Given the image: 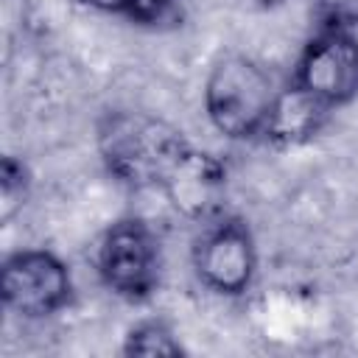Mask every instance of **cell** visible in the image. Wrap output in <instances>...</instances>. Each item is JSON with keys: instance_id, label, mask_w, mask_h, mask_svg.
<instances>
[{"instance_id": "obj_1", "label": "cell", "mask_w": 358, "mask_h": 358, "mask_svg": "<svg viewBox=\"0 0 358 358\" xmlns=\"http://www.w3.org/2000/svg\"><path fill=\"white\" fill-rule=\"evenodd\" d=\"M95 143L106 171L129 187H159L168 168L190 145L173 123L131 109L106 112L98 120Z\"/></svg>"}, {"instance_id": "obj_2", "label": "cell", "mask_w": 358, "mask_h": 358, "mask_svg": "<svg viewBox=\"0 0 358 358\" xmlns=\"http://www.w3.org/2000/svg\"><path fill=\"white\" fill-rule=\"evenodd\" d=\"M274 84L268 73L243 53L221 56L204 81V112L215 131L229 140H252L263 134L271 103Z\"/></svg>"}, {"instance_id": "obj_3", "label": "cell", "mask_w": 358, "mask_h": 358, "mask_svg": "<svg viewBox=\"0 0 358 358\" xmlns=\"http://www.w3.org/2000/svg\"><path fill=\"white\" fill-rule=\"evenodd\" d=\"M193 271L204 288L221 296H241L257 274V246L252 227L241 215H215L201 224L190 249Z\"/></svg>"}, {"instance_id": "obj_4", "label": "cell", "mask_w": 358, "mask_h": 358, "mask_svg": "<svg viewBox=\"0 0 358 358\" xmlns=\"http://www.w3.org/2000/svg\"><path fill=\"white\" fill-rule=\"evenodd\" d=\"M101 282L126 302H143L159 282V238L137 215L117 218L95 255Z\"/></svg>"}, {"instance_id": "obj_5", "label": "cell", "mask_w": 358, "mask_h": 358, "mask_svg": "<svg viewBox=\"0 0 358 358\" xmlns=\"http://www.w3.org/2000/svg\"><path fill=\"white\" fill-rule=\"evenodd\" d=\"M0 294L22 319H45L70 305L73 277L67 263L48 249H22L3 260Z\"/></svg>"}, {"instance_id": "obj_6", "label": "cell", "mask_w": 358, "mask_h": 358, "mask_svg": "<svg viewBox=\"0 0 358 358\" xmlns=\"http://www.w3.org/2000/svg\"><path fill=\"white\" fill-rule=\"evenodd\" d=\"M294 84L305 87L327 106L358 98V39L344 28H322L299 53Z\"/></svg>"}, {"instance_id": "obj_7", "label": "cell", "mask_w": 358, "mask_h": 358, "mask_svg": "<svg viewBox=\"0 0 358 358\" xmlns=\"http://www.w3.org/2000/svg\"><path fill=\"white\" fill-rule=\"evenodd\" d=\"M159 190L176 213L204 224L224 213L227 204V168L218 157L187 145L159 182Z\"/></svg>"}, {"instance_id": "obj_8", "label": "cell", "mask_w": 358, "mask_h": 358, "mask_svg": "<svg viewBox=\"0 0 358 358\" xmlns=\"http://www.w3.org/2000/svg\"><path fill=\"white\" fill-rule=\"evenodd\" d=\"M330 112L333 106H327L322 98L291 81L285 90L274 95L263 137L274 145H302L324 129Z\"/></svg>"}, {"instance_id": "obj_9", "label": "cell", "mask_w": 358, "mask_h": 358, "mask_svg": "<svg viewBox=\"0 0 358 358\" xmlns=\"http://www.w3.org/2000/svg\"><path fill=\"white\" fill-rule=\"evenodd\" d=\"M120 352L123 355H182L185 347L179 344V338L168 322L143 319L126 330Z\"/></svg>"}, {"instance_id": "obj_10", "label": "cell", "mask_w": 358, "mask_h": 358, "mask_svg": "<svg viewBox=\"0 0 358 358\" xmlns=\"http://www.w3.org/2000/svg\"><path fill=\"white\" fill-rule=\"evenodd\" d=\"M31 196V171L14 154L0 159V221H11Z\"/></svg>"}, {"instance_id": "obj_11", "label": "cell", "mask_w": 358, "mask_h": 358, "mask_svg": "<svg viewBox=\"0 0 358 358\" xmlns=\"http://www.w3.org/2000/svg\"><path fill=\"white\" fill-rule=\"evenodd\" d=\"M171 11H173V0H131L126 17L137 25H159L171 17Z\"/></svg>"}, {"instance_id": "obj_12", "label": "cell", "mask_w": 358, "mask_h": 358, "mask_svg": "<svg viewBox=\"0 0 358 358\" xmlns=\"http://www.w3.org/2000/svg\"><path fill=\"white\" fill-rule=\"evenodd\" d=\"M84 6L90 8H98V11H106V14H129L131 8V0H81Z\"/></svg>"}, {"instance_id": "obj_13", "label": "cell", "mask_w": 358, "mask_h": 358, "mask_svg": "<svg viewBox=\"0 0 358 358\" xmlns=\"http://www.w3.org/2000/svg\"><path fill=\"white\" fill-rule=\"evenodd\" d=\"M255 3H260V6H280V3H285V0H255Z\"/></svg>"}]
</instances>
